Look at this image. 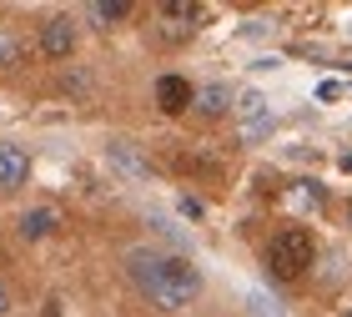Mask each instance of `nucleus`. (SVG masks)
<instances>
[{
    "label": "nucleus",
    "instance_id": "obj_1",
    "mask_svg": "<svg viewBox=\"0 0 352 317\" xmlns=\"http://www.w3.org/2000/svg\"><path fill=\"white\" fill-rule=\"evenodd\" d=\"M126 272H131V282L141 287L146 303L166 307V312H182L201 292V272L186 257H171V252H131Z\"/></svg>",
    "mask_w": 352,
    "mask_h": 317
},
{
    "label": "nucleus",
    "instance_id": "obj_2",
    "mask_svg": "<svg viewBox=\"0 0 352 317\" xmlns=\"http://www.w3.org/2000/svg\"><path fill=\"white\" fill-rule=\"evenodd\" d=\"M267 267H272V277H282V282L302 277L312 267V232L307 227H282L267 247Z\"/></svg>",
    "mask_w": 352,
    "mask_h": 317
},
{
    "label": "nucleus",
    "instance_id": "obj_3",
    "mask_svg": "<svg viewBox=\"0 0 352 317\" xmlns=\"http://www.w3.org/2000/svg\"><path fill=\"white\" fill-rule=\"evenodd\" d=\"M191 96H197V91H191V81H182V76H162V81H156V106H162L166 116H182L191 106Z\"/></svg>",
    "mask_w": 352,
    "mask_h": 317
},
{
    "label": "nucleus",
    "instance_id": "obj_4",
    "mask_svg": "<svg viewBox=\"0 0 352 317\" xmlns=\"http://www.w3.org/2000/svg\"><path fill=\"white\" fill-rule=\"evenodd\" d=\"M41 51L51 56V61H66V56L76 51V25H71V21H45V30H41Z\"/></svg>",
    "mask_w": 352,
    "mask_h": 317
},
{
    "label": "nucleus",
    "instance_id": "obj_5",
    "mask_svg": "<svg viewBox=\"0 0 352 317\" xmlns=\"http://www.w3.org/2000/svg\"><path fill=\"white\" fill-rule=\"evenodd\" d=\"M25 177H30V156L21 146H0V186L15 192V186H25Z\"/></svg>",
    "mask_w": 352,
    "mask_h": 317
},
{
    "label": "nucleus",
    "instance_id": "obj_6",
    "mask_svg": "<svg viewBox=\"0 0 352 317\" xmlns=\"http://www.w3.org/2000/svg\"><path fill=\"white\" fill-rule=\"evenodd\" d=\"M162 21L191 25V21H201V6H197V0H166V6H162Z\"/></svg>",
    "mask_w": 352,
    "mask_h": 317
},
{
    "label": "nucleus",
    "instance_id": "obj_7",
    "mask_svg": "<svg viewBox=\"0 0 352 317\" xmlns=\"http://www.w3.org/2000/svg\"><path fill=\"white\" fill-rule=\"evenodd\" d=\"M21 232L30 237V242H36V237H51V232H56V212H51V207H41V212H25Z\"/></svg>",
    "mask_w": 352,
    "mask_h": 317
},
{
    "label": "nucleus",
    "instance_id": "obj_8",
    "mask_svg": "<svg viewBox=\"0 0 352 317\" xmlns=\"http://www.w3.org/2000/svg\"><path fill=\"white\" fill-rule=\"evenodd\" d=\"M191 106H201V116H221V111H227V91L221 86H201L197 96H191Z\"/></svg>",
    "mask_w": 352,
    "mask_h": 317
},
{
    "label": "nucleus",
    "instance_id": "obj_9",
    "mask_svg": "<svg viewBox=\"0 0 352 317\" xmlns=\"http://www.w3.org/2000/svg\"><path fill=\"white\" fill-rule=\"evenodd\" d=\"M91 15H96V21H126V15H131V6H126V0H96V6H91Z\"/></svg>",
    "mask_w": 352,
    "mask_h": 317
},
{
    "label": "nucleus",
    "instance_id": "obj_10",
    "mask_svg": "<svg viewBox=\"0 0 352 317\" xmlns=\"http://www.w3.org/2000/svg\"><path fill=\"white\" fill-rule=\"evenodd\" d=\"M317 96H322V101H338L342 86H338V81H322V86H317Z\"/></svg>",
    "mask_w": 352,
    "mask_h": 317
},
{
    "label": "nucleus",
    "instance_id": "obj_11",
    "mask_svg": "<svg viewBox=\"0 0 352 317\" xmlns=\"http://www.w3.org/2000/svg\"><path fill=\"white\" fill-rule=\"evenodd\" d=\"M6 307H10V297H6V287H0V317H6Z\"/></svg>",
    "mask_w": 352,
    "mask_h": 317
},
{
    "label": "nucleus",
    "instance_id": "obj_12",
    "mask_svg": "<svg viewBox=\"0 0 352 317\" xmlns=\"http://www.w3.org/2000/svg\"><path fill=\"white\" fill-rule=\"evenodd\" d=\"M342 171H352V156H342Z\"/></svg>",
    "mask_w": 352,
    "mask_h": 317
},
{
    "label": "nucleus",
    "instance_id": "obj_13",
    "mask_svg": "<svg viewBox=\"0 0 352 317\" xmlns=\"http://www.w3.org/2000/svg\"><path fill=\"white\" fill-rule=\"evenodd\" d=\"M347 212H352V207H347Z\"/></svg>",
    "mask_w": 352,
    "mask_h": 317
}]
</instances>
